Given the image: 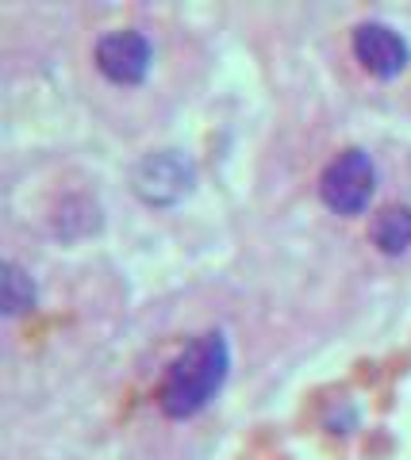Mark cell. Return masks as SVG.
<instances>
[{"label": "cell", "instance_id": "cell-1", "mask_svg": "<svg viewBox=\"0 0 411 460\" xmlns=\"http://www.w3.org/2000/svg\"><path fill=\"white\" fill-rule=\"evenodd\" d=\"M227 353L223 334H201L196 341L185 345V353L169 365L165 380L158 387V407L169 419H192L196 411L208 407V399L219 392L227 380Z\"/></svg>", "mask_w": 411, "mask_h": 460}, {"label": "cell", "instance_id": "cell-2", "mask_svg": "<svg viewBox=\"0 0 411 460\" xmlns=\"http://www.w3.org/2000/svg\"><path fill=\"white\" fill-rule=\"evenodd\" d=\"M373 192H377V169L365 150H343L319 177L323 204L338 215H362L370 208Z\"/></svg>", "mask_w": 411, "mask_h": 460}, {"label": "cell", "instance_id": "cell-3", "mask_svg": "<svg viewBox=\"0 0 411 460\" xmlns=\"http://www.w3.org/2000/svg\"><path fill=\"white\" fill-rule=\"evenodd\" d=\"M192 181H196V169L189 157L177 150L147 154L131 172L135 196L150 208H169V204H177V199H185L192 192Z\"/></svg>", "mask_w": 411, "mask_h": 460}, {"label": "cell", "instance_id": "cell-4", "mask_svg": "<svg viewBox=\"0 0 411 460\" xmlns=\"http://www.w3.org/2000/svg\"><path fill=\"white\" fill-rule=\"evenodd\" d=\"M353 54H358V62L380 81L400 77L407 69V62H411V50H407L404 35H396L389 23L353 27Z\"/></svg>", "mask_w": 411, "mask_h": 460}, {"label": "cell", "instance_id": "cell-5", "mask_svg": "<svg viewBox=\"0 0 411 460\" xmlns=\"http://www.w3.org/2000/svg\"><path fill=\"white\" fill-rule=\"evenodd\" d=\"M96 66L116 84H138L150 69V42L138 31H112L96 42Z\"/></svg>", "mask_w": 411, "mask_h": 460}, {"label": "cell", "instance_id": "cell-6", "mask_svg": "<svg viewBox=\"0 0 411 460\" xmlns=\"http://www.w3.org/2000/svg\"><path fill=\"white\" fill-rule=\"evenodd\" d=\"M370 238L380 253H404L411 246V208H385L370 223Z\"/></svg>", "mask_w": 411, "mask_h": 460}, {"label": "cell", "instance_id": "cell-7", "mask_svg": "<svg viewBox=\"0 0 411 460\" xmlns=\"http://www.w3.org/2000/svg\"><path fill=\"white\" fill-rule=\"evenodd\" d=\"M0 307H4V314H23L35 307V284L31 277L20 269L4 261V280H0Z\"/></svg>", "mask_w": 411, "mask_h": 460}]
</instances>
